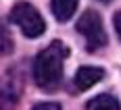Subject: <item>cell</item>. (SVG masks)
<instances>
[{"instance_id":"cell-11","label":"cell","mask_w":121,"mask_h":110,"mask_svg":"<svg viewBox=\"0 0 121 110\" xmlns=\"http://www.w3.org/2000/svg\"><path fill=\"white\" fill-rule=\"evenodd\" d=\"M98 2H102V4H109L111 0H98Z\"/></svg>"},{"instance_id":"cell-7","label":"cell","mask_w":121,"mask_h":110,"mask_svg":"<svg viewBox=\"0 0 121 110\" xmlns=\"http://www.w3.org/2000/svg\"><path fill=\"white\" fill-rule=\"evenodd\" d=\"M86 110H121L119 100L111 94H100L86 104Z\"/></svg>"},{"instance_id":"cell-3","label":"cell","mask_w":121,"mask_h":110,"mask_svg":"<svg viewBox=\"0 0 121 110\" xmlns=\"http://www.w3.org/2000/svg\"><path fill=\"white\" fill-rule=\"evenodd\" d=\"M77 31L84 35L86 48L90 52H96L102 46H107V31H104V25H102V17L96 11L82 12V17L77 21Z\"/></svg>"},{"instance_id":"cell-9","label":"cell","mask_w":121,"mask_h":110,"mask_svg":"<svg viewBox=\"0 0 121 110\" xmlns=\"http://www.w3.org/2000/svg\"><path fill=\"white\" fill-rule=\"evenodd\" d=\"M31 110H60V104H56V102H40Z\"/></svg>"},{"instance_id":"cell-5","label":"cell","mask_w":121,"mask_h":110,"mask_svg":"<svg viewBox=\"0 0 121 110\" xmlns=\"http://www.w3.org/2000/svg\"><path fill=\"white\" fill-rule=\"evenodd\" d=\"M104 75H107L104 69H100V67H82V69H77L73 83L79 91H86V89L94 87L96 83H100L104 79Z\"/></svg>"},{"instance_id":"cell-8","label":"cell","mask_w":121,"mask_h":110,"mask_svg":"<svg viewBox=\"0 0 121 110\" xmlns=\"http://www.w3.org/2000/svg\"><path fill=\"white\" fill-rule=\"evenodd\" d=\"M13 52V37H11V31L0 25V54H11Z\"/></svg>"},{"instance_id":"cell-1","label":"cell","mask_w":121,"mask_h":110,"mask_svg":"<svg viewBox=\"0 0 121 110\" xmlns=\"http://www.w3.org/2000/svg\"><path fill=\"white\" fill-rule=\"evenodd\" d=\"M67 58V46L54 39L48 44L34 60L31 75L38 87L42 89H54L63 79V62Z\"/></svg>"},{"instance_id":"cell-6","label":"cell","mask_w":121,"mask_h":110,"mask_svg":"<svg viewBox=\"0 0 121 110\" xmlns=\"http://www.w3.org/2000/svg\"><path fill=\"white\" fill-rule=\"evenodd\" d=\"M50 8H52V15H54V19L60 21V23H65V21H69L75 11H77V0H52L50 2Z\"/></svg>"},{"instance_id":"cell-4","label":"cell","mask_w":121,"mask_h":110,"mask_svg":"<svg viewBox=\"0 0 121 110\" xmlns=\"http://www.w3.org/2000/svg\"><path fill=\"white\" fill-rule=\"evenodd\" d=\"M23 89L21 75L17 71H6L0 77V110H15Z\"/></svg>"},{"instance_id":"cell-2","label":"cell","mask_w":121,"mask_h":110,"mask_svg":"<svg viewBox=\"0 0 121 110\" xmlns=\"http://www.w3.org/2000/svg\"><path fill=\"white\" fill-rule=\"evenodd\" d=\"M11 23L17 25L21 29L25 37H40L46 31V23L42 19V15L38 12L36 6H31L29 2H17L11 8Z\"/></svg>"},{"instance_id":"cell-10","label":"cell","mask_w":121,"mask_h":110,"mask_svg":"<svg viewBox=\"0 0 121 110\" xmlns=\"http://www.w3.org/2000/svg\"><path fill=\"white\" fill-rule=\"evenodd\" d=\"M113 25H115V31H117V35L121 39V11L115 12V17H113Z\"/></svg>"}]
</instances>
